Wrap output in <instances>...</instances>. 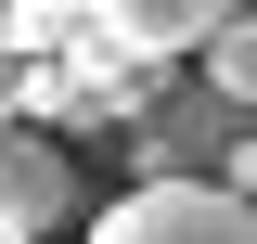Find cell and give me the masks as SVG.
Instances as JSON below:
<instances>
[{
    "mask_svg": "<svg viewBox=\"0 0 257 244\" xmlns=\"http://www.w3.org/2000/svg\"><path fill=\"white\" fill-rule=\"evenodd\" d=\"M77 244H257V206L231 180H155V193H116Z\"/></svg>",
    "mask_w": 257,
    "mask_h": 244,
    "instance_id": "cell-2",
    "label": "cell"
},
{
    "mask_svg": "<svg viewBox=\"0 0 257 244\" xmlns=\"http://www.w3.org/2000/svg\"><path fill=\"white\" fill-rule=\"evenodd\" d=\"M244 13H257V0H103V39H116V52L128 64H206V39H219V26H244Z\"/></svg>",
    "mask_w": 257,
    "mask_h": 244,
    "instance_id": "cell-4",
    "label": "cell"
},
{
    "mask_svg": "<svg viewBox=\"0 0 257 244\" xmlns=\"http://www.w3.org/2000/svg\"><path fill=\"white\" fill-rule=\"evenodd\" d=\"M231 193H244V206H257V142H244V167H231Z\"/></svg>",
    "mask_w": 257,
    "mask_h": 244,
    "instance_id": "cell-8",
    "label": "cell"
},
{
    "mask_svg": "<svg viewBox=\"0 0 257 244\" xmlns=\"http://www.w3.org/2000/svg\"><path fill=\"white\" fill-rule=\"evenodd\" d=\"M244 142H257V129L231 116L206 77H167V90L142 103V193H155V180H231Z\"/></svg>",
    "mask_w": 257,
    "mask_h": 244,
    "instance_id": "cell-1",
    "label": "cell"
},
{
    "mask_svg": "<svg viewBox=\"0 0 257 244\" xmlns=\"http://www.w3.org/2000/svg\"><path fill=\"white\" fill-rule=\"evenodd\" d=\"M77 154L52 142V129H0V244H52L64 218H77Z\"/></svg>",
    "mask_w": 257,
    "mask_h": 244,
    "instance_id": "cell-3",
    "label": "cell"
},
{
    "mask_svg": "<svg viewBox=\"0 0 257 244\" xmlns=\"http://www.w3.org/2000/svg\"><path fill=\"white\" fill-rule=\"evenodd\" d=\"M0 26H13V52L26 64H64L103 39V0H0Z\"/></svg>",
    "mask_w": 257,
    "mask_h": 244,
    "instance_id": "cell-5",
    "label": "cell"
},
{
    "mask_svg": "<svg viewBox=\"0 0 257 244\" xmlns=\"http://www.w3.org/2000/svg\"><path fill=\"white\" fill-rule=\"evenodd\" d=\"M26 103H39V64L13 52V26H0V129H26Z\"/></svg>",
    "mask_w": 257,
    "mask_h": 244,
    "instance_id": "cell-7",
    "label": "cell"
},
{
    "mask_svg": "<svg viewBox=\"0 0 257 244\" xmlns=\"http://www.w3.org/2000/svg\"><path fill=\"white\" fill-rule=\"evenodd\" d=\"M193 77H206V90H219L231 116L257 129V13H244V26H219V39H206V64H193Z\"/></svg>",
    "mask_w": 257,
    "mask_h": 244,
    "instance_id": "cell-6",
    "label": "cell"
}]
</instances>
